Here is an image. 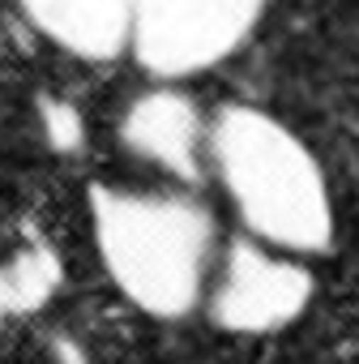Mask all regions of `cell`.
Returning a JSON list of instances; mask_svg holds the SVG:
<instances>
[{
	"instance_id": "8992f818",
	"label": "cell",
	"mask_w": 359,
	"mask_h": 364,
	"mask_svg": "<svg viewBox=\"0 0 359 364\" xmlns=\"http://www.w3.org/2000/svg\"><path fill=\"white\" fill-rule=\"evenodd\" d=\"M22 18L77 60H116L128 48L133 0H18Z\"/></svg>"
},
{
	"instance_id": "277c9868",
	"label": "cell",
	"mask_w": 359,
	"mask_h": 364,
	"mask_svg": "<svg viewBox=\"0 0 359 364\" xmlns=\"http://www.w3.org/2000/svg\"><path fill=\"white\" fill-rule=\"evenodd\" d=\"M312 300V274L295 253H282L265 240H231L223 262H214L206 283L210 321L227 334H274L304 317Z\"/></svg>"
},
{
	"instance_id": "7a4b0ae2",
	"label": "cell",
	"mask_w": 359,
	"mask_h": 364,
	"mask_svg": "<svg viewBox=\"0 0 359 364\" xmlns=\"http://www.w3.org/2000/svg\"><path fill=\"white\" fill-rule=\"evenodd\" d=\"M206 163L253 240L295 257L333 245L338 219L329 180L304 137L278 116L253 103H227L210 116Z\"/></svg>"
},
{
	"instance_id": "3957f363",
	"label": "cell",
	"mask_w": 359,
	"mask_h": 364,
	"mask_svg": "<svg viewBox=\"0 0 359 364\" xmlns=\"http://www.w3.org/2000/svg\"><path fill=\"white\" fill-rule=\"evenodd\" d=\"M270 0H133L128 56L158 82H184L236 56Z\"/></svg>"
},
{
	"instance_id": "6da1fadb",
	"label": "cell",
	"mask_w": 359,
	"mask_h": 364,
	"mask_svg": "<svg viewBox=\"0 0 359 364\" xmlns=\"http://www.w3.org/2000/svg\"><path fill=\"white\" fill-rule=\"evenodd\" d=\"M90 232L111 287L145 317L175 321L206 300L219 262L214 215L175 189H90Z\"/></svg>"
},
{
	"instance_id": "5b68a950",
	"label": "cell",
	"mask_w": 359,
	"mask_h": 364,
	"mask_svg": "<svg viewBox=\"0 0 359 364\" xmlns=\"http://www.w3.org/2000/svg\"><path fill=\"white\" fill-rule=\"evenodd\" d=\"M120 146L133 159L193 185L210 167L206 163L210 120L201 116L193 95H184L175 82H158V86L141 90L137 99H128V107L120 116Z\"/></svg>"
}]
</instances>
